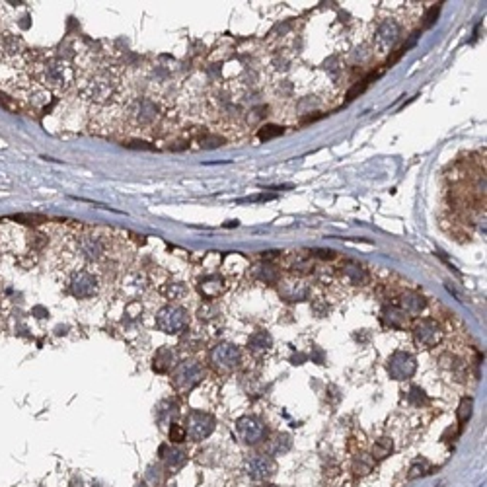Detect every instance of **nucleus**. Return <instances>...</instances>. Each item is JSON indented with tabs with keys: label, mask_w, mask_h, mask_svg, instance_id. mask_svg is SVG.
Here are the masks:
<instances>
[{
	"label": "nucleus",
	"mask_w": 487,
	"mask_h": 487,
	"mask_svg": "<svg viewBox=\"0 0 487 487\" xmlns=\"http://www.w3.org/2000/svg\"><path fill=\"white\" fill-rule=\"evenodd\" d=\"M205 376L203 366L197 361H183L175 366L172 374L173 388L178 392H191Z\"/></svg>",
	"instance_id": "nucleus-2"
},
{
	"label": "nucleus",
	"mask_w": 487,
	"mask_h": 487,
	"mask_svg": "<svg viewBox=\"0 0 487 487\" xmlns=\"http://www.w3.org/2000/svg\"><path fill=\"white\" fill-rule=\"evenodd\" d=\"M423 306H425V300L419 295H415V292H407V295L402 297V312L404 314H419L423 310Z\"/></svg>",
	"instance_id": "nucleus-14"
},
{
	"label": "nucleus",
	"mask_w": 487,
	"mask_h": 487,
	"mask_svg": "<svg viewBox=\"0 0 487 487\" xmlns=\"http://www.w3.org/2000/svg\"><path fill=\"white\" fill-rule=\"evenodd\" d=\"M156 323L164 333H182L190 326V318L182 306H166L158 312Z\"/></svg>",
	"instance_id": "nucleus-3"
},
{
	"label": "nucleus",
	"mask_w": 487,
	"mask_h": 487,
	"mask_svg": "<svg viewBox=\"0 0 487 487\" xmlns=\"http://www.w3.org/2000/svg\"><path fill=\"white\" fill-rule=\"evenodd\" d=\"M248 347L252 353L264 355L265 351H269V347H271V338H269L265 331H257V333H254V335L249 338Z\"/></svg>",
	"instance_id": "nucleus-16"
},
{
	"label": "nucleus",
	"mask_w": 487,
	"mask_h": 487,
	"mask_svg": "<svg viewBox=\"0 0 487 487\" xmlns=\"http://www.w3.org/2000/svg\"><path fill=\"white\" fill-rule=\"evenodd\" d=\"M413 338L417 341V345L421 347H435L443 339V331L435 320H421L413 328Z\"/></svg>",
	"instance_id": "nucleus-9"
},
{
	"label": "nucleus",
	"mask_w": 487,
	"mask_h": 487,
	"mask_svg": "<svg viewBox=\"0 0 487 487\" xmlns=\"http://www.w3.org/2000/svg\"><path fill=\"white\" fill-rule=\"evenodd\" d=\"M175 361H178L175 351L170 347H162L158 349L156 355L152 359V369L156 372H168L172 371V366H175Z\"/></svg>",
	"instance_id": "nucleus-13"
},
{
	"label": "nucleus",
	"mask_w": 487,
	"mask_h": 487,
	"mask_svg": "<svg viewBox=\"0 0 487 487\" xmlns=\"http://www.w3.org/2000/svg\"><path fill=\"white\" fill-rule=\"evenodd\" d=\"M415 366H417L415 359L409 353H404V351L394 353L388 361V372L394 380L412 378L413 372H415Z\"/></svg>",
	"instance_id": "nucleus-7"
},
{
	"label": "nucleus",
	"mask_w": 487,
	"mask_h": 487,
	"mask_svg": "<svg viewBox=\"0 0 487 487\" xmlns=\"http://www.w3.org/2000/svg\"><path fill=\"white\" fill-rule=\"evenodd\" d=\"M471 415V400L470 397H464L462 404H460V412H458V419L460 423H466V419Z\"/></svg>",
	"instance_id": "nucleus-19"
},
{
	"label": "nucleus",
	"mask_w": 487,
	"mask_h": 487,
	"mask_svg": "<svg viewBox=\"0 0 487 487\" xmlns=\"http://www.w3.org/2000/svg\"><path fill=\"white\" fill-rule=\"evenodd\" d=\"M308 295V289H306L304 283L300 281H289L283 285V297L289 298L290 302H297V300H302Z\"/></svg>",
	"instance_id": "nucleus-15"
},
{
	"label": "nucleus",
	"mask_w": 487,
	"mask_h": 487,
	"mask_svg": "<svg viewBox=\"0 0 487 487\" xmlns=\"http://www.w3.org/2000/svg\"><path fill=\"white\" fill-rule=\"evenodd\" d=\"M211 364L215 366L218 372H230L234 369H238L240 364V351L234 345H228V343H223V345H216L213 351H211Z\"/></svg>",
	"instance_id": "nucleus-5"
},
{
	"label": "nucleus",
	"mask_w": 487,
	"mask_h": 487,
	"mask_svg": "<svg viewBox=\"0 0 487 487\" xmlns=\"http://www.w3.org/2000/svg\"><path fill=\"white\" fill-rule=\"evenodd\" d=\"M283 129H279V127H264V131H259V139L261 141H267V139H271V137H277V135H281Z\"/></svg>",
	"instance_id": "nucleus-20"
},
{
	"label": "nucleus",
	"mask_w": 487,
	"mask_h": 487,
	"mask_svg": "<svg viewBox=\"0 0 487 487\" xmlns=\"http://www.w3.org/2000/svg\"><path fill=\"white\" fill-rule=\"evenodd\" d=\"M267 487H275V486H267Z\"/></svg>",
	"instance_id": "nucleus-21"
},
{
	"label": "nucleus",
	"mask_w": 487,
	"mask_h": 487,
	"mask_svg": "<svg viewBox=\"0 0 487 487\" xmlns=\"http://www.w3.org/2000/svg\"><path fill=\"white\" fill-rule=\"evenodd\" d=\"M160 455H162V460L166 462V468L172 471V474L182 470L183 466H185V462H187V455L182 452V450H178V448L162 446V448H160Z\"/></svg>",
	"instance_id": "nucleus-12"
},
{
	"label": "nucleus",
	"mask_w": 487,
	"mask_h": 487,
	"mask_svg": "<svg viewBox=\"0 0 487 487\" xmlns=\"http://www.w3.org/2000/svg\"><path fill=\"white\" fill-rule=\"evenodd\" d=\"M35 76H37V82L49 86L53 90H61L73 82L75 70H73V66L66 65L65 61L51 57L35 65Z\"/></svg>",
	"instance_id": "nucleus-1"
},
{
	"label": "nucleus",
	"mask_w": 487,
	"mask_h": 487,
	"mask_svg": "<svg viewBox=\"0 0 487 487\" xmlns=\"http://www.w3.org/2000/svg\"><path fill=\"white\" fill-rule=\"evenodd\" d=\"M185 438H187V433H185V429H183V425H175V423H173L172 429H170V440L180 445V443H183Z\"/></svg>",
	"instance_id": "nucleus-18"
},
{
	"label": "nucleus",
	"mask_w": 487,
	"mask_h": 487,
	"mask_svg": "<svg viewBox=\"0 0 487 487\" xmlns=\"http://www.w3.org/2000/svg\"><path fill=\"white\" fill-rule=\"evenodd\" d=\"M246 474L256 481H267L277 474V462L267 455L252 456L246 462Z\"/></svg>",
	"instance_id": "nucleus-6"
},
{
	"label": "nucleus",
	"mask_w": 487,
	"mask_h": 487,
	"mask_svg": "<svg viewBox=\"0 0 487 487\" xmlns=\"http://www.w3.org/2000/svg\"><path fill=\"white\" fill-rule=\"evenodd\" d=\"M390 450H392V443H390L388 438H382L378 445L372 448V456H376V458H384V456L390 455Z\"/></svg>",
	"instance_id": "nucleus-17"
},
{
	"label": "nucleus",
	"mask_w": 487,
	"mask_h": 487,
	"mask_svg": "<svg viewBox=\"0 0 487 487\" xmlns=\"http://www.w3.org/2000/svg\"><path fill=\"white\" fill-rule=\"evenodd\" d=\"M397 35H400V25H397L396 22L388 20V22H384V24L378 27V33H376V45H378L380 49H388V47H392V45L396 43Z\"/></svg>",
	"instance_id": "nucleus-11"
},
{
	"label": "nucleus",
	"mask_w": 487,
	"mask_h": 487,
	"mask_svg": "<svg viewBox=\"0 0 487 487\" xmlns=\"http://www.w3.org/2000/svg\"><path fill=\"white\" fill-rule=\"evenodd\" d=\"M185 433L193 440H203L215 431V417L205 412H190L185 417Z\"/></svg>",
	"instance_id": "nucleus-4"
},
{
	"label": "nucleus",
	"mask_w": 487,
	"mask_h": 487,
	"mask_svg": "<svg viewBox=\"0 0 487 487\" xmlns=\"http://www.w3.org/2000/svg\"><path fill=\"white\" fill-rule=\"evenodd\" d=\"M70 290L76 298H90L98 290V279L88 271H78L70 281Z\"/></svg>",
	"instance_id": "nucleus-10"
},
{
	"label": "nucleus",
	"mask_w": 487,
	"mask_h": 487,
	"mask_svg": "<svg viewBox=\"0 0 487 487\" xmlns=\"http://www.w3.org/2000/svg\"><path fill=\"white\" fill-rule=\"evenodd\" d=\"M236 435L246 445H257L265 438V427L254 417H242L236 423Z\"/></svg>",
	"instance_id": "nucleus-8"
}]
</instances>
